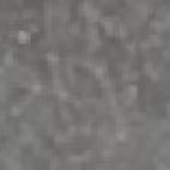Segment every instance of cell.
<instances>
[{"mask_svg": "<svg viewBox=\"0 0 170 170\" xmlns=\"http://www.w3.org/2000/svg\"><path fill=\"white\" fill-rule=\"evenodd\" d=\"M41 89H42V85L40 84L39 81H32V84H31V90L32 92L37 94V93L41 92Z\"/></svg>", "mask_w": 170, "mask_h": 170, "instance_id": "cell-2", "label": "cell"}, {"mask_svg": "<svg viewBox=\"0 0 170 170\" xmlns=\"http://www.w3.org/2000/svg\"><path fill=\"white\" fill-rule=\"evenodd\" d=\"M21 112H23V106H21V105H15V106H12L11 110H9V113H11L12 116H17V114H20Z\"/></svg>", "mask_w": 170, "mask_h": 170, "instance_id": "cell-3", "label": "cell"}, {"mask_svg": "<svg viewBox=\"0 0 170 170\" xmlns=\"http://www.w3.org/2000/svg\"><path fill=\"white\" fill-rule=\"evenodd\" d=\"M46 58L49 60V61H52V62H54V61H57V54L56 53H53V52H49V53H46Z\"/></svg>", "mask_w": 170, "mask_h": 170, "instance_id": "cell-4", "label": "cell"}, {"mask_svg": "<svg viewBox=\"0 0 170 170\" xmlns=\"http://www.w3.org/2000/svg\"><path fill=\"white\" fill-rule=\"evenodd\" d=\"M17 39L20 40V41H27V40L31 39V35H29V32L27 31H19L17 32Z\"/></svg>", "mask_w": 170, "mask_h": 170, "instance_id": "cell-1", "label": "cell"}, {"mask_svg": "<svg viewBox=\"0 0 170 170\" xmlns=\"http://www.w3.org/2000/svg\"><path fill=\"white\" fill-rule=\"evenodd\" d=\"M76 170H80V169H76Z\"/></svg>", "mask_w": 170, "mask_h": 170, "instance_id": "cell-5", "label": "cell"}]
</instances>
